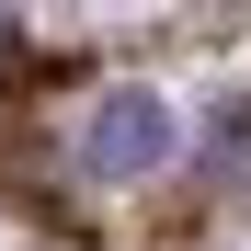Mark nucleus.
<instances>
[{
    "instance_id": "f03ea898",
    "label": "nucleus",
    "mask_w": 251,
    "mask_h": 251,
    "mask_svg": "<svg viewBox=\"0 0 251 251\" xmlns=\"http://www.w3.org/2000/svg\"><path fill=\"white\" fill-rule=\"evenodd\" d=\"M217 172H228V183H251V103H228V114H217Z\"/></svg>"
},
{
    "instance_id": "f257e3e1",
    "label": "nucleus",
    "mask_w": 251,
    "mask_h": 251,
    "mask_svg": "<svg viewBox=\"0 0 251 251\" xmlns=\"http://www.w3.org/2000/svg\"><path fill=\"white\" fill-rule=\"evenodd\" d=\"M172 149H183V114L160 103V92H103L92 126H80V160H92L103 183H137V172H160Z\"/></svg>"
},
{
    "instance_id": "7ed1b4c3",
    "label": "nucleus",
    "mask_w": 251,
    "mask_h": 251,
    "mask_svg": "<svg viewBox=\"0 0 251 251\" xmlns=\"http://www.w3.org/2000/svg\"><path fill=\"white\" fill-rule=\"evenodd\" d=\"M0 46H12V12H0Z\"/></svg>"
}]
</instances>
